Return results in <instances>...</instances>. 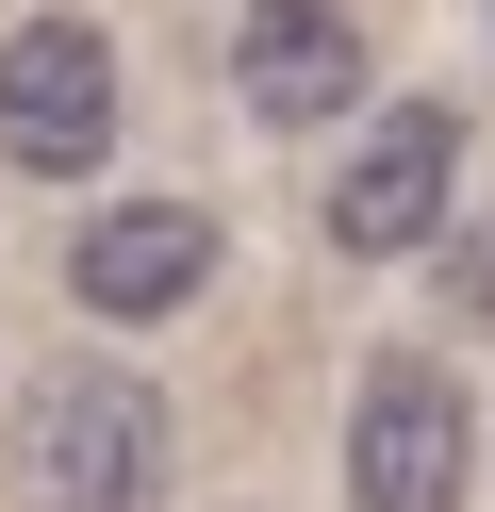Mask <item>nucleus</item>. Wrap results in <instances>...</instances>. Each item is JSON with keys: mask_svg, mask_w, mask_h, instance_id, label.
Wrapping results in <instances>:
<instances>
[{"mask_svg": "<svg viewBox=\"0 0 495 512\" xmlns=\"http://www.w3.org/2000/svg\"><path fill=\"white\" fill-rule=\"evenodd\" d=\"M347 496L363 512H462L479 496V397L429 347H380L347 380Z\"/></svg>", "mask_w": 495, "mask_h": 512, "instance_id": "f257e3e1", "label": "nucleus"}, {"mask_svg": "<svg viewBox=\"0 0 495 512\" xmlns=\"http://www.w3.org/2000/svg\"><path fill=\"white\" fill-rule=\"evenodd\" d=\"M17 446H33V496L50 512H165V446L182 430H165V397L132 364H50Z\"/></svg>", "mask_w": 495, "mask_h": 512, "instance_id": "f03ea898", "label": "nucleus"}, {"mask_svg": "<svg viewBox=\"0 0 495 512\" xmlns=\"http://www.w3.org/2000/svg\"><path fill=\"white\" fill-rule=\"evenodd\" d=\"M446 199H462V100H396V116H363V149L330 166L314 232L347 248V265H396V248L446 232Z\"/></svg>", "mask_w": 495, "mask_h": 512, "instance_id": "7ed1b4c3", "label": "nucleus"}, {"mask_svg": "<svg viewBox=\"0 0 495 512\" xmlns=\"http://www.w3.org/2000/svg\"><path fill=\"white\" fill-rule=\"evenodd\" d=\"M116 149V34L99 17H17L0 34V166L83 182Z\"/></svg>", "mask_w": 495, "mask_h": 512, "instance_id": "20e7f679", "label": "nucleus"}, {"mask_svg": "<svg viewBox=\"0 0 495 512\" xmlns=\"http://www.w3.org/2000/svg\"><path fill=\"white\" fill-rule=\"evenodd\" d=\"M363 0H248L231 17V100L264 116V133H347L363 116Z\"/></svg>", "mask_w": 495, "mask_h": 512, "instance_id": "39448f33", "label": "nucleus"}, {"mask_svg": "<svg viewBox=\"0 0 495 512\" xmlns=\"http://www.w3.org/2000/svg\"><path fill=\"white\" fill-rule=\"evenodd\" d=\"M66 298H83L99 331L198 314V298H215V215H198V199H99L83 232H66Z\"/></svg>", "mask_w": 495, "mask_h": 512, "instance_id": "423d86ee", "label": "nucleus"}, {"mask_svg": "<svg viewBox=\"0 0 495 512\" xmlns=\"http://www.w3.org/2000/svg\"><path fill=\"white\" fill-rule=\"evenodd\" d=\"M429 248H446V265H429L446 281V331H495V215H462V232H429Z\"/></svg>", "mask_w": 495, "mask_h": 512, "instance_id": "0eeeda50", "label": "nucleus"}]
</instances>
